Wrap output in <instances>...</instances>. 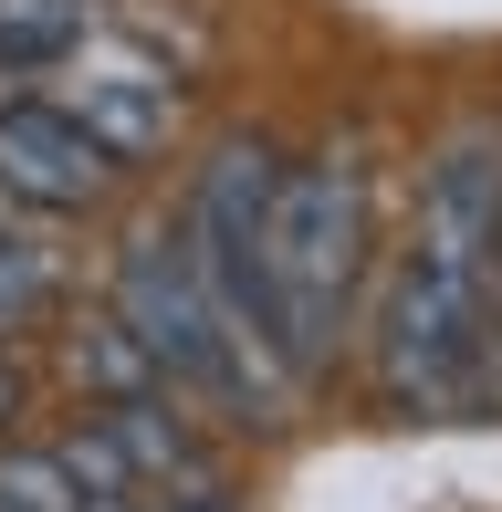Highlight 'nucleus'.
Segmentation results:
<instances>
[{
  "label": "nucleus",
  "mask_w": 502,
  "mask_h": 512,
  "mask_svg": "<svg viewBox=\"0 0 502 512\" xmlns=\"http://www.w3.org/2000/svg\"><path fill=\"white\" fill-rule=\"evenodd\" d=\"M0 512H84L63 450H0Z\"/></svg>",
  "instance_id": "nucleus-9"
},
{
  "label": "nucleus",
  "mask_w": 502,
  "mask_h": 512,
  "mask_svg": "<svg viewBox=\"0 0 502 512\" xmlns=\"http://www.w3.org/2000/svg\"><path fill=\"white\" fill-rule=\"evenodd\" d=\"M74 366H84V377L105 387V408H147V398H178V387L157 377V356H147V345L126 335L116 314H105V324H84V356H74Z\"/></svg>",
  "instance_id": "nucleus-7"
},
{
  "label": "nucleus",
  "mask_w": 502,
  "mask_h": 512,
  "mask_svg": "<svg viewBox=\"0 0 502 512\" xmlns=\"http://www.w3.org/2000/svg\"><path fill=\"white\" fill-rule=\"evenodd\" d=\"M116 324L157 356V377H168L178 398H199L210 418H231V429H272V418L293 408V387H272L262 366L231 345V324H220L210 283H199L178 220H147L116 251Z\"/></svg>",
  "instance_id": "nucleus-3"
},
{
  "label": "nucleus",
  "mask_w": 502,
  "mask_h": 512,
  "mask_svg": "<svg viewBox=\"0 0 502 512\" xmlns=\"http://www.w3.org/2000/svg\"><path fill=\"white\" fill-rule=\"evenodd\" d=\"M116 157L42 95H0V199L32 209V220H84V209L116 199Z\"/></svg>",
  "instance_id": "nucleus-5"
},
{
  "label": "nucleus",
  "mask_w": 502,
  "mask_h": 512,
  "mask_svg": "<svg viewBox=\"0 0 502 512\" xmlns=\"http://www.w3.org/2000/svg\"><path fill=\"white\" fill-rule=\"evenodd\" d=\"M116 21V0H0V74H53Z\"/></svg>",
  "instance_id": "nucleus-6"
},
{
  "label": "nucleus",
  "mask_w": 502,
  "mask_h": 512,
  "mask_svg": "<svg viewBox=\"0 0 502 512\" xmlns=\"http://www.w3.org/2000/svg\"><path fill=\"white\" fill-rule=\"evenodd\" d=\"M42 304H53V251H42L21 220H0V335H21Z\"/></svg>",
  "instance_id": "nucleus-8"
},
{
  "label": "nucleus",
  "mask_w": 502,
  "mask_h": 512,
  "mask_svg": "<svg viewBox=\"0 0 502 512\" xmlns=\"http://www.w3.org/2000/svg\"><path fill=\"white\" fill-rule=\"evenodd\" d=\"M42 105H63L84 136H95L116 168H136V157H157L178 136V105H189V84H178V63L168 53H147V21L116 0V21H105L84 53H63L53 74L32 84Z\"/></svg>",
  "instance_id": "nucleus-4"
},
{
  "label": "nucleus",
  "mask_w": 502,
  "mask_h": 512,
  "mask_svg": "<svg viewBox=\"0 0 502 512\" xmlns=\"http://www.w3.org/2000/svg\"><path fill=\"white\" fill-rule=\"evenodd\" d=\"M262 283H272V324H283V366H314L346 345L356 324V283H367V136H335L304 168H283L262 230Z\"/></svg>",
  "instance_id": "nucleus-2"
},
{
  "label": "nucleus",
  "mask_w": 502,
  "mask_h": 512,
  "mask_svg": "<svg viewBox=\"0 0 502 512\" xmlns=\"http://www.w3.org/2000/svg\"><path fill=\"white\" fill-rule=\"evenodd\" d=\"M21 408V377H11V356H0V418H11Z\"/></svg>",
  "instance_id": "nucleus-10"
},
{
  "label": "nucleus",
  "mask_w": 502,
  "mask_h": 512,
  "mask_svg": "<svg viewBox=\"0 0 502 512\" xmlns=\"http://www.w3.org/2000/svg\"><path fill=\"white\" fill-rule=\"evenodd\" d=\"M492 262H502V126H461L419 178L408 262H398L387 314H377V387L398 418L482 408Z\"/></svg>",
  "instance_id": "nucleus-1"
}]
</instances>
